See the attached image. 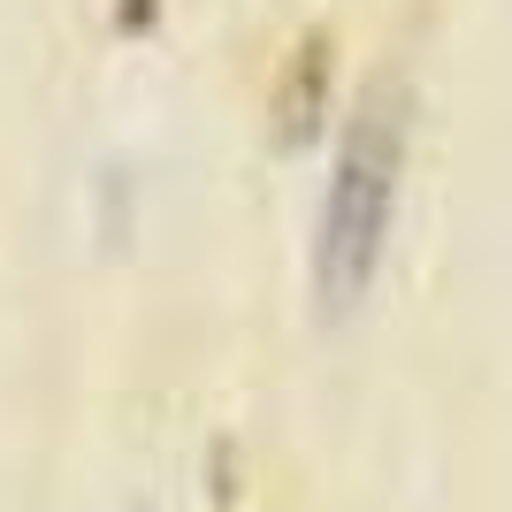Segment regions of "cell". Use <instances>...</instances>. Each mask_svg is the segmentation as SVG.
I'll list each match as a JSON object with an SVG mask.
<instances>
[{
  "instance_id": "obj_1",
  "label": "cell",
  "mask_w": 512,
  "mask_h": 512,
  "mask_svg": "<svg viewBox=\"0 0 512 512\" xmlns=\"http://www.w3.org/2000/svg\"><path fill=\"white\" fill-rule=\"evenodd\" d=\"M406 85H367L352 123L329 161V192L314 222V299L321 314H352L383 268L390 222H398V184H406Z\"/></svg>"
}]
</instances>
